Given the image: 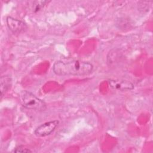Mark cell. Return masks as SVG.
Masks as SVG:
<instances>
[{"mask_svg": "<svg viewBox=\"0 0 153 153\" xmlns=\"http://www.w3.org/2000/svg\"><path fill=\"white\" fill-rule=\"evenodd\" d=\"M6 22L8 27L13 33L19 34L25 32L27 29V26L25 23L12 17H7Z\"/></svg>", "mask_w": 153, "mask_h": 153, "instance_id": "4", "label": "cell"}, {"mask_svg": "<svg viewBox=\"0 0 153 153\" xmlns=\"http://www.w3.org/2000/svg\"><path fill=\"white\" fill-rule=\"evenodd\" d=\"M1 81V97L5 94V93L10 88L12 79L10 76H2L0 79Z\"/></svg>", "mask_w": 153, "mask_h": 153, "instance_id": "6", "label": "cell"}, {"mask_svg": "<svg viewBox=\"0 0 153 153\" xmlns=\"http://www.w3.org/2000/svg\"><path fill=\"white\" fill-rule=\"evenodd\" d=\"M14 151L15 152H32V151H30L29 149L25 148L22 146H19V147L16 148Z\"/></svg>", "mask_w": 153, "mask_h": 153, "instance_id": "8", "label": "cell"}, {"mask_svg": "<svg viewBox=\"0 0 153 153\" xmlns=\"http://www.w3.org/2000/svg\"><path fill=\"white\" fill-rule=\"evenodd\" d=\"M93 69L92 64L80 60L57 61L53 66V72L57 75L81 76L90 74Z\"/></svg>", "mask_w": 153, "mask_h": 153, "instance_id": "1", "label": "cell"}, {"mask_svg": "<svg viewBox=\"0 0 153 153\" xmlns=\"http://www.w3.org/2000/svg\"><path fill=\"white\" fill-rule=\"evenodd\" d=\"M110 87L117 90L126 91L131 90L134 88L133 84L123 79H109L108 81Z\"/></svg>", "mask_w": 153, "mask_h": 153, "instance_id": "5", "label": "cell"}, {"mask_svg": "<svg viewBox=\"0 0 153 153\" xmlns=\"http://www.w3.org/2000/svg\"><path fill=\"white\" fill-rule=\"evenodd\" d=\"M59 123V122L57 120L46 122L37 127L34 131V133L39 137H44L50 135L54 131Z\"/></svg>", "mask_w": 153, "mask_h": 153, "instance_id": "3", "label": "cell"}, {"mask_svg": "<svg viewBox=\"0 0 153 153\" xmlns=\"http://www.w3.org/2000/svg\"><path fill=\"white\" fill-rule=\"evenodd\" d=\"M20 99L23 106L27 109L42 111L47 108L46 103L30 91H23L20 94Z\"/></svg>", "mask_w": 153, "mask_h": 153, "instance_id": "2", "label": "cell"}, {"mask_svg": "<svg viewBox=\"0 0 153 153\" xmlns=\"http://www.w3.org/2000/svg\"><path fill=\"white\" fill-rule=\"evenodd\" d=\"M49 1H36L33 2V11L36 12L39 11L41 8H42L47 3H48Z\"/></svg>", "mask_w": 153, "mask_h": 153, "instance_id": "7", "label": "cell"}]
</instances>
